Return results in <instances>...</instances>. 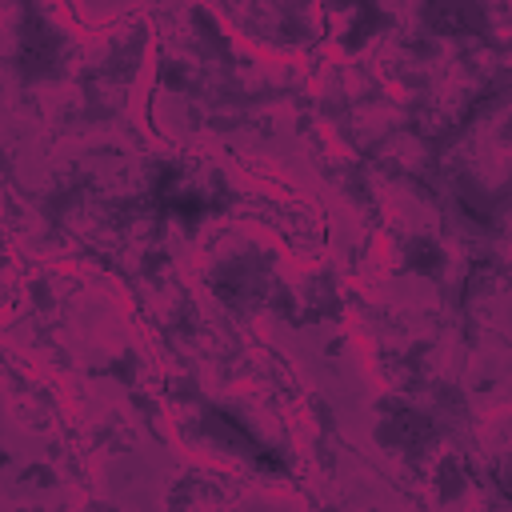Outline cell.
<instances>
[{"label":"cell","instance_id":"obj_1","mask_svg":"<svg viewBox=\"0 0 512 512\" xmlns=\"http://www.w3.org/2000/svg\"><path fill=\"white\" fill-rule=\"evenodd\" d=\"M208 428H212V432H216L224 444H240V452H248V456H260V464H268V468H280V460L264 456V452H260V444H256V440H252V436H248V432L236 424V416H232V412H220V408H212V412H208Z\"/></svg>","mask_w":512,"mask_h":512},{"label":"cell","instance_id":"obj_2","mask_svg":"<svg viewBox=\"0 0 512 512\" xmlns=\"http://www.w3.org/2000/svg\"><path fill=\"white\" fill-rule=\"evenodd\" d=\"M432 8H444V20H432L436 28H452V32H476L484 24V16L476 12L472 0H432Z\"/></svg>","mask_w":512,"mask_h":512}]
</instances>
